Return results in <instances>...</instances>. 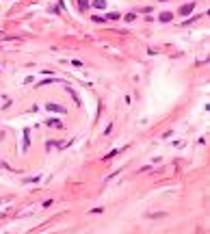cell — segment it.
I'll return each instance as SVG.
<instances>
[{
    "mask_svg": "<svg viewBox=\"0 0 210 234\" xmlns=\"http://www.w3.org/2000/svg\"><path fill=\"white\" fill-rule=\"evenodd\" d=\"M193 9H195V2H189V5L180 7V9H178V13H180V15H189V13H191Z\"/></svg>",
    "mask_w": 210,
    "mask_h": 234,
    "instance_id": "6da1fadb",
    "label": "cell"
},
{
    "mask_svg": "<svg viewBox=\"0 0 210 234\" xmlns=\"http://www.w3.org/2000/svg\"><path fill=\"white\" fill-rule=\"evenodd\" d=\"M45 108L52 111V113H61V115H65V108H63V106H59V104H45Z\"/></svg>",
    "mask_w": 210,
    "mask_h": 234,
    "instance_id": "7a4b0ae2",
    "label": "cell"
},
{
    "mask_svg": "<svg viewBox=\"0 0 210 234\" xmlns=\"http://www.w3.org/2000/svg\"><path fill=\"white\" fill-rule=\"evenodd\" d=\"M93 7H96V9H106V0H93Z\"/></svg>",
    "mask_w": 210,
    "mask_h": 234,
    "instance_id": "3957f363",
    "label": "cell"
},
{
    "mask_svg": "<svg viewBox=\"0 0 210 234\" xmlns=\"http://www.w3.org/2000/svg\"><path fill=\"white\" fill-rule=\"evenodd\" d=\"M45 126H52V128H61V122H59V119H48V122H45Z\"/></svg>",
    "mask_w": 210,
    "mask_h": 234,
    "instance_id": "277c9868",
    "label": "cell"
},
{
    "mask_svg": "<svg viewBox=\"0 0 210 234\" xmlns=\"http://www.w3.org/2000/svg\"><path fill=\"white\" fill-rule=\"evenodd\" d=\"M78 5H80L82 11H87V9H89V0H78Z\"/></svg>",
    "mask_w": 210,
    "mask_h": 234,
    "instance_id": "5b68a950",
    "label": "cell"
},
{
    "mask_svg": "<svg viewBox=\"0 0 210 234\" xmlns=\"http://www.w3.org/2000/svg\"><path fill=\"white\" fill-rule=\"evenodd\" d=\"M160 22H171V13H160Z\"/></svg>",
    "mask_w": 210,
    "mask_h": 234,
    "instance_id": "8992f818",
    "label": "cell"
},
{
    "mask_svg": "<svg viewBox=\"0 0 210 234\" xmlns=\"http://www.w3.org/2000/svg\"><path fill=\"white\" fill-rule=\"evenodd\" d=\"M106 17H108V20H117V17H119V13H108Z\"/></svg>",
    "mask_w": 210,
    "mask_h": 234,
    "instance_id": "52a82bcc",
    "label": "cell"
},
{
    "mask_svg": "<svg viewBox=\"0 0 210 234\" xmlns=\"http://www.w3.org/2000/svg\"><path fill=\"white\" fill-rule=\"evenodd\" d=\"M160 2H167V0H160Z\"/></svg>",
    "mask_w": 210,
    "mask_h": 234,
    "instance_id": "ba28073f",
    "label": "cell"
}]
</instances>
